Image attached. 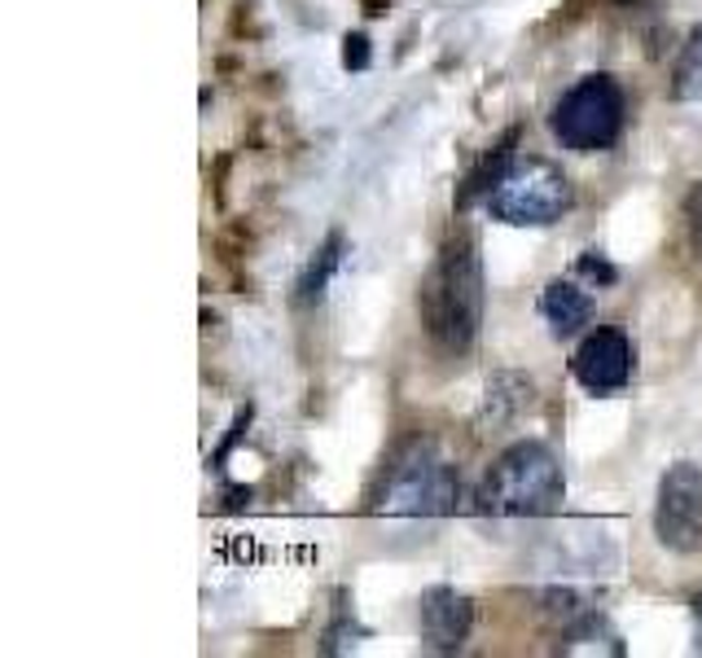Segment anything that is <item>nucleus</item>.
<instances>
[{
    "label": "nucleus",
    "instance_id": "f257e3e1",
    "mask_svg": "<svg viewBox=\"0 0 702 658\" xmlns=\"http://www.w3.org/2000/svg\"><path fill=\"white\" fill-rule=\"evenodd\" d=\"M417 316L439 351H465L483 325V263L469 232L439 246L430 272L417 290Z\"/></svg>",
    "mask_w": 702,
    "mask_h": 658
},
{
    "label": "nucleus",
    "instance_id": "f03ea898",
    "mask_svg": "<svg viewBox=\"0 0 702 658\" xmlns=\"http://www.w3.org/2000/svg\"><path fill=\"white\" fill-rule=\"evenodd\" d=\"M562 504V469L553 452L535 439L505 447L483 487H478V509L496 518H540Z\"/></svg>",
    "mask_w": 702,
    "mask_h": 658
},
{
    "label": "nucleus",
    "instance_id": "7ed1b4c3",
    "mask_svg": "<svg viewBox=\"0 0 702 658\" xmlns=\"http://www.w3.org/2000/svg\"><path fill=\"white\" fill-rule=\"evenodd\" d=\"M487 211H491V219L518 224V228L557 224L570 211V180L544 158L513 162L500 175V184L487 193Z\"/></svg>",
    "mask_w": 702,
    "mask_h": 658
},
{
    "label": "nucleus",
    "instance_id": "20e7f679",
    "mask_svg": "<svg viewBox=\"0 0 702 658\" xmlns=\"http://www.w3.org/2000/svg\"><path fill=\"white\" fill-rule=\"evenodd\" d=\"M619 127H623V92L610 75L579 79L553 105V136L575 154H592V149L614 145Z\"/></svg>",
    "mask_w": 702,
    "mask_h": 658
},
{
    "label": "nucleus",
    "instance_id": "39448f33",
    "mask_svg": "<svg viewBox=\"0 0 702 658\" xmlns=\"http://www.w3.org/2000/svg\"><path fill=\"white\" fill-rule=\"evenodd\" d=\"M456 500V474L430 456V447H412L408 456L395 461L382 496H377V509L386 513H448Z\"/></svg>",
    "mask_w": 702,
    "mask_h": 658
},
{
    "label": "nucleus",
    "instance_id": "423d86ee",
    "mask_svg": "<svg viewBox=\"0 0 702 658\" xmlns=\"http://www.w3.org/2000/svg\"><path fill=\"white\" fill-rule=\"evenodd\" d=\"M654 531L671 553H702V465L676 461L663 474Z\"/></svg>",
    "mask_w": 702,
    "mask_h": 658
},
{
    "label": "nucleus",
    "instance_id": "0eeeda50",
    "mask_svg": "<svg viewBox=\"0 0 702 658\" xmlns=\"http://www.w3.org/2000/svg\"><path fill=\"white\" fill-rule=\"evenodd\" d=\"M570 368H575V377H579L592 395L619 390V386L627 382V373H632V347H627V338H623L619 329H592V333L579 342Z\"/></svg>",
    "mask_w": 702,
    "mask_h": 658
},
{
    "label": "nucleus",
    "instance_id": "6e6552de",
    "mask_svg": "<svg viewBox=\"0 0 702 658\" xmlns=\"http://www.w3.org/2000/svg\"><path fill=\"white\" fill-rule=\"evenodd\" d=\"M469 623H474V605H469L465 592H456V588H426L421 592L417 627H421V640L434 654L461 649L465 636H469Z\"/></svg>",
    "mask_w": 702,
    "mask_h": 658
},
{
    "label": "nucleus",
    "instance_id": "1a4fd4ad",
    "mask_svg": "<svg viewBox=\"0 0 702 658\" xmlns=\"http://www.w3.org/2000/svg\"><path fill=\"white\" fill-rule=\"evenodd\" d=\"M540 311H544L548 329H553L557 338H566V333H575L579 325H588L592 298H588L575 281H548L544 294H540Z\"/></svg>",
    "mask_w": 702,
    "mask_h": 658
},
{
    "label": "nucleus",
    "instance_id": "9d476101",
    "mask_svg": "<svg viewBox=\"0 0 702 658\" xmlns=\"http://www.w3.org/2000/svg\"><path fill=\"white\" fill-rule=\"evenodd\" d=\"M513 145H518V127H509V132L500 136V145H496V149H487V154L469 167V175H465V184H461V193H456V202H461V206H469L474 197H487V193L500 184V175L518 162V158H513Z\"/></svg>",
    "mask_w": 702,
    "mask_h": 658
},
{
    "label": "nucleus",
    "instance_id": "9b49d317",
    "mask_svg": "<svg viewBox=\"0 0 702 658\" xmlns=\"http://www.w3.org/2000/svg\"><path fill=\"white\" fill-rule=\"evenodd\" d=\"M531 404V382L522 373H496L487 382V399H483V421L500 426L509 417H518Z\"/></svg>",
    "mask_w": 702,
    "mask_h": 658
},
{
    "label": "nucleus",
    "instance_id": "f8f14e48",
    "mask_svg": "<svg viewBox=\"0 0 702 658\" xmlns=\"http://www.w3.org/2000/svg\"><path fill=\"white\" fill-rule=\"evenodd\" d=\"M671 97L676 101H702V26L684 39L676 70H671Z\"/></svg>",
    "mask_w": 702,
    "mask_h": 658
},
{
    "label": "nucleus",
    "instance_id": "ddd939ff",
    "mask_svg": "<svg viewBox=\"0 0 702 658\" xmlns=\"http://www.w3.org/2000/svg\"><path fill=\"white\" fill-rule=\"evenodd\" d=\"M338 250H342V237L333 232L325 246H320V254L307 263V272H303V281H298V298L303 303H312V298H320V290H325V281H329V272L338 268Z\"/></svg>",
    "mask_w": 702,
    "mask_h": 658
},
{
    "label": "nucleus",
    "instance_id": "4468645a",
    "mask_svg": "<svg viewBox=\"0 0 702 658\" xmlns=\"http://www.w3.org/2000/svg\"><path fill=\"white\" fill-rule=\"evenodd\" d=\"M342 66H347V70H364V66H369V35L355 31V35L342 39Z\"/></svg>",
    "mask_w": 702,
    "mask_h": 658
},
{
    "label": "nucleus",
    "instance_id": "2eb2a0df",
    "mask_svg": "<svg viewBox=\"0 0 702 658\" xmlns=\"http://www.w3.org/2000/svg\"><path fill=\"white\" fill-rule=\"evenodd\" d=\"M684 219H689V232H693V246L702 250V180L689 189L684 197Z\"/></svg>",
    "mask_w": 702,
    "mask_h": 658
},
{
    "label": "nucleus",
    "instance_id": "dca6fc26",
    "mask_svg": "<svg viewBox=\"0 0 702 658\" xmlns=\"http://www.w3.org/2000/svg\"><path fill=\"white\" fill-rule=\"evenodd\" d=\"M579 272H588V276H597V281H605V285L614 281V268H610V263H605V259H601L597 250L579 254Z\"/></svg>",
    "mask_w": 702,
    "mask_h": 658
},
{
    "label": "nucleus",
    "instance_id": "f3484780",
    "mask_svg": "<svg viewBox=\"0 0 702 658\" xmlns=\"http://www.w3.org/2000/svg\"><path fill=\"white\" fill-rule=\"evenodd\" d=\"M693 619H698V649H702V592L693 597Z\"/></svg>",
    "mask_w": 702,
    "mask_h": 658
},
{
    "label": "nucleus",
    "instance_id": "a211bd4d",
    "mask_svg": "<svg viewBox=\"0 0 702 658\" xmlns=\"http://www.w3.org/2000/svg\"><path fill=\"white\" fill-rule=\"evenodd\" d=\"M382 4L386 0H364V13H382Z\"/></svg>",
    "mask_w": 702,
    "mask_h": 658
},
{
    "label": "nucleus",
    "instance_id": "6ab92c4d",
    "mask_svg": "<svg viewBox=\"0 0 702 658\" xmlns=\"http://www.w3.org/2000/svg\"><path fill=\"white\" fill-rule=\"evenodd\" d=\"M614 4H632V0H614Z\"/></svg>",
    "mask_w": 702,
    "mask_h": 658
}]
</instances>
